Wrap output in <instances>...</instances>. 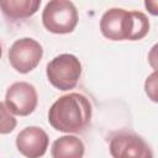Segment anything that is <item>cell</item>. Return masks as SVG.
Listing matches in <instances>:
<instances>
[{
  "instance_id": "obj_1",
  "label": "cell",
  "mask_w": 158,
  "mask_h": 158,
  "mask_svg": "<svg viewBox=\"0 0 158 158\" xmlns=\"http://www.w3.org/2000/svg\"><path fill=\"white\" fill-rule=\"evenodd\" d=\"M91 118V104L79 93H69L57 99L48 111L49 125L64 133H79Z\"/></svg>"
},
{
  "instance_id": "obj_2",
  "label": "cell",
  "mask_w": 158,
  "mask_h": 158,
  "mask_svg": "<svg viewBox=\"0 0 158 158\" xmlns=\"http://www.w3.org/2000/svg\"><path fill=\"white\" fill-rule=\"evenodd\" d=\"M100 31L111 41H138L148 33L149 21L141 11L112 7L101 16Z\"/></svg>"
},
{
  "instance_id": "obj_3",
  "label": "cell",
  "mask_w": 158,
  "mask_h": 158,
  "mask_svg": "<svg viewBox=\"0 0 158 158\" xmlns=\"http://www.w3.org/2000/svg\"><path fill=\"white\" fill-rule=\"evenodd\" d=\"M78 11L72 1L52 0L46 4L42 12L43 26L52 33H70L78 25Z\"/></svg>"
},
{
  "instance_id": "obj_4",
  "label": "cell",
  "mask_w": 158,
  "mask_h": 158,
  "mask_svg": "<svg viewBox=\"0 0 158 158\" xmlns=\"http://www.w3.org/2000/svg\"><path fill=\"white\" fill-rule=\"evenodd\" d=\"M46 74L49 83L62 90H70L77 86L81 75V64L79 59L69 53H63L54 57L46 68Z\"/></svg>"
},
{
  "instance_id": "obj_5",
  "label": "cell",
  "mask_w": 158,
  "mask_h": 158,
  "mask_svg": "<svg viewBox=\"0 0 158 158\" xmlns=\"http://www.w3.org/2000/svg\"><path fill=\"white\" fill-rule=\"evenodd\" d=\"M42 56V46L36 40L30 37L16 40L9 49L10 64L16 72L21 74H26L33 70L40 64Z\"/></svg>"
},
{
  "instance_id": "obj_6",
  "label": "cell",
  "mask_w": 158,
  "mask_h": 158,
  "mask_svg": "<svg viewBox=\"0 0 158 158\" xmlns=\"http://www.w3.org/2000/svg\"><path fill=\"white\" fill-rule=\"evenodd\" d=\"M37 102V91L32 84L26 81H16L7 88L5 105L11 111V114L27 116L35 111Z\"/></svg>"
},
{
  "instance_id": "obj_7",
  "label": "cell",
  "mask_w": 158,
  "mask_h": 158,
  "mask_svg": "<svg viewBox=\"0 0 158 158\" xmlns=\"http://www.w3.org/2000/svg\"><path fill=\"white\" fill-rule=\"evenodd\" d=\"M109 148L114 158H153L148 143L138 135L130 132L115 135Z\"/></svg>"
},
{
  "instance_id": "obj_8",
  "label": "cell",
  "mask_w": 158,
  "mask_h": 158,
  "mask_svg": "<svg viewBox=\"0 0 158 158\" xmlns=\"http://www.w3.org/2000/svg\"><path fill=\"white\" fill-rule=\"evenodd\" d=\"M48 135L38 126L23 128L16 137V147L26 158H40L48 148Z\"/></svg>"
},
{
  "instance_id": "obj_9",
  "label": "cell",
  "mask_w": 158,
  "mask_h": 158,
  "mask_svg": "<svg viewBox=\"0 0 158 158\" xmlns=\"http://www.w3.org/2000/svg\"><path fill=\"white\" fill-rule=\"evenodd\" d=\"M85 147L83 141L72 135L57 138L51 149L52 158H83Z\"/></svg>"
},
{
  "instance_id": "obj_10",
  "label": "cell",
  "mask_w": 158,
  "mask_h": 158,
  "mask_svg": "<svg viewBox=\"0 0 158 158\" xmlns=\"http://www.w3.org/2000/svg\"><path fill=\"white\" fill-rule=\"evenodd\" d=\"M41 6V0H1L2 14L11 20H22L32 16Z\"/></svg>"
},
{
  "instance_id": "obj_11",
  "label": "cell",
  "mask_w": 158,
  "mask_h": 158,
  "mask_svg": "<svg viewBox=\"0 0 158 158\" xmlns=\"http://www.w3.org/2000/svg\"><path fill=\"white\" fill-rule=\"evenodd\" d=\"M17 125L16 118L11 114V111L7 109V106L0 101V133L7 135L15 130Z\"/></svg>"
},
{
  "instance_id": "obj_12",
  "label": "cell",
  "mask_w": 158,
  "mask_h": 158,
  "mask_svg": "<svg viewBox=\"0 0 158 158\" xmlns=\"http://www.w3.org/2000/svg\"><path fill=\"white\" fill-rule=\"evenodd\" d=\"M1 54H2V49H1V46H0V58H1Z\"/></svg>"
}]
</instances>
